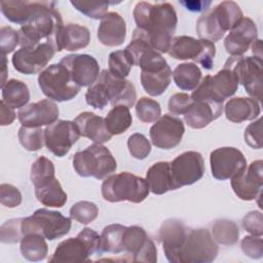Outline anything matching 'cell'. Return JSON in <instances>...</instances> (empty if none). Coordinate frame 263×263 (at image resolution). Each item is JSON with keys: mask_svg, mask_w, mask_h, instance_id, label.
<instances>
[{"mask_svg": "<svg viewBox=\"0 0 263 263\" xmlns=\"http://www.w3.org/2000/svg\"><path fill=\"white\" fill-rule=\"evenodd\" d=\"M133 15L137 24L133 35L145 40L154 50L167 52L178 24L174 6L168 2L141 1L136 4Z\"/></svg>", "mask_w": 263, "mask_h": 263, "instance_id": "6da1fadb", "label": "cell"}, {"mask_svg": "<svg viewBox=\"0 0 263 263\" xmlns=\"http://www.w3.org/2000/svg\"><path fill=\"white\" fill-rule=\"evenodd\" d=\"M137 100L135 85L125 78H118L112 75L109 70H103L97 81L91 84L86 93V103L95 109L103 110L108 103L113 107L124 105L133 107Z\"/></svg>", "mask_w": 263, "mask_h": 263, "instance_id": "7a4b0ae2", "label": "cell"}, {"mask_svg": "<svg viewBox=\"0 0 263 263\" xmlns=\"http://www.w3.org/2000/svg\"><path fill=\"white\" fill-rule=\"evenodd\" d=\"M95 254H102L101 235L93 229L86 227L76 237L61 241L48 261L50 263L88 262Z\"/></svg>", "mask_w": 263, "mask_h": 263, "instance_id": "3957f363", "label": "cell"}, {"mask_svg": "<svg viewBox=\"0 0 263 263\" xmlns=\"http://www.w3.org/2000/svg\"><path fill=\"white\" fill-rule=\"evenodd\" d=\"M102 196L109 202L144 201L150 192L145 179L128 172L108 176L101 187Z\"/></svg>", "mask_w": 263, "mask_h": 263, "instance_id": "277c9868", "label": "cell"}, {"mask_svg": "<svg viewBox=\"0 0 263 263\" xmlns=\"http://www.w3.org/2000/svg\"><path fill=\"white\" fill-rule=\"evenodd\" d=\"M135 65L141 68V83L148 95L157 97L165 91L172 80V70L160 52L147 48Z\"/></svg>", "mask_w": 263, "mask_h": 263, "instance_id": "5b68a950", "label": "cell"}, {"mask_svg": "<svg viewBox=\"0 0 263 263\" xmlns=\"http://www.w3.org/2000/svg\"><path fill=\"white\" fill-rule=\"evenodd\" d=\"M73 167L80 177L102 180L116 171L117 162L107 147L95 143L74 154Z\"/></svg>", "mask_w": 263, "mask_h": 263, "instance_id": "8992f818", "label": "cell"}, {"mask_svg": "<svg viewBox=\"0 0 263 263\" xmlns=\"http://www.w3.org/2000/svg\"><path fill=\"white\" fill-rule=\"evenodd\" d=\"M38 85L44 96L55 102L71 101L81 88L61 63L49 65L42 70L38 76Z\"/></svg>", "mask_w": 263, "mask_h": 263, "instance_id": "52a82bcc", "label": "cell"}, {"mask_svg": "<svg viewBox=\"0 0 263 263\" xmlns=\"http://www.w3.org/2000/svg\"><path fill=\"white\" fill-rule=\"evenodd\" d=\"M218 252L219 248L208 229L189 228L176 263H210L217 258Z\"/></svg>", "mask_w": 263, "mask_h": 263, "instance_id": "ba28073f", "label": "cell"}, {"mask_svg": "<svg viewBox=\"0 0 263 263\" xmlns=\"http://www.w3.org/2000/svg\"><path fill=\"white\" fill-rule=\"evenodd\" d=\"M167 53L176 60H192L205 70L213 68L216 54V46L204 39H196L191 36L173 37Z\"/></svg>", "mask_w": 263, "mask_h": 263, "instance_id": "9c48e42d", "label": "cell"}, {"mask_svg": "<svg viewBox=\"0 0 263 263\" xmlns=\"http://www.w3.org/2000/svg\"><path fill=\"white\" fill-rule=\"evenodd\" d=\"M71 219L57 211L39 209L32 216L23 218V232L24 235L29 232H36L48 240H54L70 231Z\"/></svg>", "mask_w": 263, "mask_h": 263, "instance_id": "30bf717a", "label": "cell"}, {"mask_svg": "<svg viewBox=\"0 0 263 263\" xmlns=\"http://www.w3.org/2000/svg\"><path fill=\"white\" fill-rule=\"evenodd\" d=\"M238 82L234 73L223 67L215 75H206L202 78L198 86L192 91V100H205L217 104L233 96L237 90Z\"/></svg>", "mask_w": 263, "mask_h": 263, "instance_id": "8fae6325", "label": "cell"}, {"mask_svg": "<svg viewBox=\"0 0 263 263\" xmlns=\"http://www.w3.org/2000/svg\"><path fill=\"white\" fill-rule=\"evenodd\" d=\"M225 68L230 69L238 84H241L246 91L257 101L262 98V59L258 57H231L225 64Z\"/></svg>", "mask_w": 263, "mask_h": 263, "instance_id": "7c38bea8", "label": "cell"}, {"mask_svg": "<svg viewBox=\"0 0 263 263\" xmlns=\"http://www.w3.org/2000/svg\"><path fill=\"white\" fill-rule=\"evenodd\" d=\"M121 253L123 262H150L157 261V249L144 228L140 226L125 227L121 239Z\"/></svg>", "mask_w": 263, "mask_h": 263, "instance_id": "4fadbf2b", "label": "cell"}, {"mask_svg": "<svg viewBox=\"0 0 263 263\" xmlns=\"http://www.w3.org/2000/svg\"><path fill=\"white\" fill-rule=\"evenodd\" d=\"M171 176L175 190L192 185L204 174V160L197 151H186L170 162Z\"/></svg>", "mask_w": 263, "mask_h": 263, "instance_id": "5bb4252c", "label": "cell"}, {"mask_svg": "<svg viewBox=\"0 0 263 263\" xmlns=\"http://www.w3.org/2000/svg\"><path fill=\"white\" fill-rule=\"evenodd\" d=\"M55 53L54 48L47 42H41L34 47H21L11 59L13 68L23 74L32 75L41 72Z\"/></svg>", "mask_w": 263, "mask_h": 263, "instance_id": "9a60e30c", "label": "cell"}, {"mask_svg": "<svg viewBox=\"0 0 263 263\" xmlns=\"http://www.w3.org/2000/svg\"><path fill=\"white\" fill-rule=\"evenodd\" d=\"M79 137L80 133L74 121L57 120L44 129V144L58 157L68 154Z\"/></svg>", "mask_w": 263, "mask_h": 263, "instance_id": "2e32d148", "label": "cell"}, {"mask_svg": "<svg viewBox=\"0 0 263 263\" xmlns=\"http://www.w3.org/2000/svg\"><path fill=\"white\" fill-rule=\"evenodd\" d=\"M210 163L212 175L217 180L231 179L247 166L242 152L234 147H221L211 152Z\"/></svg>", "mask_w": 263, "mask_h": 263, "instance_id": "e0dca14e", "label": "cell"}, {"mask_svg": "<svg viewBox=\"0 0 263 263\" xmlns=\"http://www.w3.org/2000/svg\"><path fill=\"white\" fill-rule=\"evenodd\" d=\"M184 133L185 126L182 119L164 114L150 127L149 134L151 142L155 147L170 150L181 143Z\"/></svg>", "mask_w": 263, "mask_h": 263, "instance_id": "ac0fdd59", "label": "cell"}, {"mask_svg": "<svg viewBox=\"0 0 263 263\" xmlns=\"http://www.w3.org/2000/svg\"><path fill=\"white\" fill-rule=\"evenodd\" d=\"M231 180V187L234 193L242 200H253L261 197L263 186V161L255 160L249 166L234 176Z\"/></svg>", "mask_w": 263, "mask_h": 263, "instance_id": "d6986e66", "label": "cell"}, {"mask_svg": "<svg viewBox=\"0 0 263 263\" xmlns=\"http://www.w3.org/2000/svg\"><path fill=\"white\" fill-rule=\"evenodd\" d=\"M60 63L67 68L74 82L80 87L90 86L100 75L99 63L89 54H68Z\"/></svg>", "mask_w": 263, "mask_h": 263, "instance_id": "ffe728a7", "label": "cell"}, {"mask_svg": "<svg viewBox=\"0 0 263 263\" xmlns=\"http://www.w3.org/2000/svg\"><path fill=\"white\" fill-rule=\"evenodd\" d=\"M59 107L51 100H40L21 108L17 118L23 126L41 127L52 124L58 120Z\"/></svg>", "mask_w": 263, "mask_h": 263, "instance_id": "44dd1931", "label": "cell"}, {"mask_svg": "<svg viewBox=\"0 0 263 263\" xmlns=\"http://www.w3.org/2000/svg\"><path fill=\"white\" fill-rule=\"evenodd\" d=\"M258 38V29L255 22L243 16L224 39L226 51L231 57L242 55Z\"/></svg>", "mask_w": 263, "mask_h": 263, "instance_id": "7402d4cb", "label": "cell"}, {"mask_svg": "<svg viewBox=\"0 0 263 263\" xmlns=\"http://www.w3.org/2000/svg\"><path fill=\"white\" fill-rule=\"evenodd\" d=\"M189 228L178 219L165 220L159 230L158 239L162 243V249L166 259L176 263L177 254L187 235Z\"/></svg>", "mask_w": 263, "mask_h": 263, "instance_id": "603a6c76", "label": "cell"}, {"mask_svg": "<svg viewBox=\"0 0 263 263\" xmlns=\"http://www.w3.org/2000/svg\"><path fill=\"white\" fill-rule=\"evenodd\" d=\"M222 111L223 104H217L205 100H193L191 106L184 114V120L191 128L199 129L219 118Z\"/></svg>", "mask_w": 263, "mask_h": 263, "instance_id": "cb8c5ba5", "label": "cell"}, {"mask_svg": "<svg viewBox=\"0 0 263 263\" xmlns=\"http://www.w3.org/2000/svg\"><path fill=\"white\" fill-rule=\"evenodd\" d=\"M126 37V25L123 17L115 11L107 12L98 28L99 41L106 46L121 45Z\"/></svg>", "mask_w": 263, "mask_h": 263, "instance_id": "d4e9b609", "label": "cell"}, {"mask_svg": "<svg viewBox=\"0 0 263 263\" xmlns=\"http://www.w3.org/2000/svg\"><path fill=\"white\" fill-rule=\"evenodd\" d=\"M47 1H1V12L11 23L30 24Z\"/></svg>", "mask_w": 263, "mask_h": 263, "instance_id": "484cf974", "label": "cell"}, {"mask_svg": "<svg viewBox=\"0 0 263 263\" xmlns=\"http://www.w3.org/2000/svg\"><path fill=\"white\" fill-rule=\"evenodd\" d=\"M80 136L88 138L95 143L103 144L111 140L112 135L108 132L105 123V118L92 113V112H82L75 119Z\"/></svg>", "mask_w": 263, "mask_h": 263, "instance_id": "4316f807", "label": "cell"}, {"mask_svg": "<svg viewBox=\"0 0 263 263\" xmlns=\"http://www.w3.org/2000/svg\"><path fill=\"white\" fill-rule=\"evenodd\" d=\"M225 115L228 120L240 123L256 119L261 112L260 102L253 98H232L225 105Z\"/></svg>", "mask_w": 263, "mask_h": 263, "instance_id": "83f0119b", "label": "cell"}, {"mask_svg": "<svg viewBox=\"0 0 263 263\" xmlns=\"http://www.w3.org/2000/svg\"><path fill=\"white\" fill-rule=\"evenodd\" d=\"M89 41L90 33L86 27L79 24H67L60 33L57 51L64 49L75 51L86 47Z\"/></svg>", "mask_w": 263, "mask_h": 263, "instance_id": "f1b7e54d", "label": "cell"}, {"mask_svg": "<svg viewBox=\"0 0 263 263\" xmlns=\"http://www.w3.org/2000/svg\"><path fill=\"white\" fill-rule=\"evenodd\" d=\"M146 182L149 190L157 195L175 190L168 161H158L151 165L146 173Z\"/></svg>", "mask_w": 263, "mask_h": 263, "instance_id": "f546056e", "label": "cell"}, {"mask_svg": "<svg viewBox=\"0 0 263 263\" xmlns=\"http://www.w3.org/2000/svg\"><path fill=\"white\" fill-rule=\"evenodd\" d=\"M211 11L223 33L230 31L243 17L239 5L234 1H222Z\"/></svg>", "mask_w": 263, "mask_h": 263, "instance_id": "4dcf8cb0", "label": "cell"}, {"mask_svg": "<svg viewBox=\"0 0 263 263\" xmlns=\"http://www.w3.org/2000/svg\"><path fill=\"white\" fill-rule=\"evenodd\" d=\"M45 237L36 232L26 233L21 240V253L29 261L37 262L44 260L48 253Z\"/></svg>", "mask_w": 263, "mask_h": 263, "instance_id": "1f68e13d", "label": "cell"}, {"mask_svg": "<svg viewBox=\"0 0 263 263\" xmlns=\"http://www.w3.org/2000/svg\"><path fill=\"white\" fill-rule=\"evenodd\" d=\"M2 101L12 109L25 107L30 100L28 85L22 80L9 79L1 87Z\"/></svg>", "mask_w": 263, "mask_h": 263, "instance_id": "d6a6232c", "label": "cell"}, {"mask_svg": "<svg viewBox=\"0 0 263 263\" xmlns=\"http://www.w3.org/2000/svg\"><path fill=\"white\" fill-rule=\"evenodd\" d=\"M35 195L39 202L49 208H62L67 202L68 197L57 178L40 187H36Z\"/></svg>", "mask_w": 263, "mask_h": 263, "instance_id": "836d02e7", "label": "cell"}, {"mask_svg": "<svg viewBox=\"0 0 263 263\" xmlns=\"http://www.w3.org/2000/svg\"><path fill=\"white\" fill-rule=\"evenodd\" d=\"M176 85L182 90H194L201 80V70L194 63L178 65L172 73Z\"/></svg>", "mask_w": 263, "mask_h": 263, "instance_id": "e575fe53", "label": "cell"}, {"mask_svg": "<svg viewBox=\"0 0 263 263\" xmlns=\"http://www.w3.org/2000/svg\"><path fill=\"white\" fill-rule=\"evenodd\" d=\"M105 123L108 132L112 136L124 133L133 123V117L129 108L124 105L114 106L107 114Z\"/></svg>", "mask_w": 263, "mask_h": 263, "instance_id": "d590c367", "label": "cell"}, {"mask_svg": "<svg viewBox=\"0 0 263 263\" xmlns=\"http://www.w3.org/2000/svg\"><path fill=\"white\" fill-rule=\"evenodd\" d=\"M212 236L220 245L233 246L238 241L239 228L231 220L219 219L212 226Z\"/></svg>", "mask_w": 263, "mask_h": 263, "instance_id": "8d00e7d4", "label": "cell"}, {"mask_svg": "<svg viewBox=\"0 0 263 263\" xmlns=\"http://www.w3.org/2000/svg\"><path fill=\"white\" fill-rule=\"evenodd\" d=\"M125 227L121 224H110L103 229L101 233L102 253H121V239Z\"/></svg>", "mask_w": 263, "mask_h": 263, "instance_id": "74e56055", "label": "cell"}, {"mask_svg": "<svg viewBox=\"0 0 263 263\" xmlns=\"http://www.w3.org/2000/svg\"><path fill=\"white\" fill-rule=\"evenodd\" d=\"M54 178V165L47 157L40 156L33 162L31 166V181L35 188L50 182Z\"/></svg>", "mask_w": 263, "mask_h": 263, "instance_id": "f35d334b", "label": "cell"}, {"mask_svg": "<svg viewBox=\"0 0 263 263\" xmlns=\"http://www.w3.org/2000/svg\"><path fill=\"white\" fill-rule=\"evenodd\" d=\"M108 66V70L112 75L118 78H125L128 76L130 69L134 66V61L125 49L116 50L109 54Z\"/></svg>", "mask_w": 263, "mask_h": 263, "instance_id": "ab89813d", "label": "cell"}, {"mask_svg": "<svg viewBox=\"0 0 263 263\" xmlns=\"http://www.w3.org/2000/svg\"><path fill=\"white\" fill-rule=\"evenodd\" d=\"M18 140L22 146L28 151H38L44 144V130L41 127L21 126Z\"/></svg>", "mask_w": 263, "mask_h": 263, "instance_id": "60d3db41", "label": "cell"}, {"mask_svg": "<svg viewBox=\"0 0 263 263\" xmlns=\"http://www.w3.org/2000/svg\"><path fill=\"white\" fill-rule=\"evenodd\" d=\"M136 113L143 122H155L161 115L160 104L153 99L143 97L136 104Z\"/></svg>", "mask_w": 263, "mask_h": 263, "instance_id": "b9f144b4", "label": "cell"}, {"mask_svg": "<svg viewBox=\"0 0 263 263\" xmlns=\"http://www.w3.org/2000/svg\"><path fill=\"white\" fill-rule=\"evenodd\" d=\"M99 215V209L96 203L87 200L76 202L70 209V217L81 224L92 222Z\"/></svg>", "mask_w": 263, "mask_h": 263, "instance_id": "7bdbcfd3", "label": "cell"}, {"mask_svg": "<svg viewBox=\"0 0 263 263\" xmlns=\"http://www.w3.org/2000/svg\"><path fill=\"white\" fill-rule=\"evenodd\" d=\"M74 8L86 15L87 17L93 20H102V17L107 13L108 7L111 2L108 1H79L72 0L70 2Z\"/></svg>", "mask_w": 263, "mask_h": 263, "instance_id": "ee69618b", "label": "cell"}, {"mask_svg": "<svg viewBox=\"0 0 263 263\" xmlns=\"http://www.w3.org/2000/svg\"><path fill=\"white\" fill-rule=\"evenodd\" d=\"M23 218L11 219L1 225L0 240L3 243H16L22 240L23 232Z\"/></svg>", "mask_w": 263, "mask_h": 263, "instance_id": "f6af8a7d", "label": "cell"}, {"mask_svg": "<svg viewBox=\"0 0 263 263\" xmlns=\"http://www.w3.org/2000/svg\"><path fill=\"white\" fill-rule=\"evenodd\" d=\"M127 148L133 157L136 159H144L151 152V145L143 134H133L127 140Z\"/></svg>", "mask_w": 263, "mask_h": 263, "instance_id": "bcb514c9", "label": "cell"}, {"mask_svg": "<svg viewBox=\"0 0 263 263\" xmlns=\"http://www.w3.org/2000/svg\"><path fill=\"white\" fill-rule=\"evenodd\" d=\"M20 44L17 31L11 27H1L0 29V51L1 54L6 55L12 52Z\"/></svg>", "mask_w": 263, "mask_h": 263, "instance_id": "7dc6e473", "label": "cell"}, {"mask_svg": "<svg viewBox=\"0 0 263 263\" xmlns=\"http://www.w3.org/2000/svg\"><path fill=\"white\" fill-rule=\"evenodd\" d=\"M240 248L243 254L252 259H260L263 255V240L261 236H245L240 241Z\"/></svg>", "mask_w": 263, "mask_h": 263, "instance_id": "c3c4849f", "label": "cell"}, {"mask_svg": "<svg viewBox=\"0 0 263 263\" xmlns=\"http://www.w3.org/2000/svg\"><path fill=\"white\" fill-rule=\"evenodd\" d=\"M0 202L7 208H16L22 202V193L15 186L3 183L0 185Z\"/></svg>", "mask_w": 263, "mask_h": 263, "instance_id": "681fc988", "label": "cell"}, {"mask_svg": "<svg viewBox=\"0 0 263 263\" xmlns=\"http://www.w3.org/2000/svg\"><path fill=\"white\" fill-rule=\"evenodd\" d=\"M193 100L191 96L185 92L174 93L168 100V110L174 115H184L189 107L191 106Z\"/></svg>", "mask_w": 263, "mask_h": 263, "instance_id": "f907efd6", "label": "cell"}, {"mask_svg": "<svg viewBox=\"0 0 263 263\" xmlns=\"http://www.w3.org/2000/svg\"><path fill=\"white\" fill-rule=\"evenodd\" d=\"M245 141L246 143L254 149H261L263 146L262 143V119L249 124L245 130Z\"/></svg>", "mask_w": 263, "mask_h": 263, "instance_id": "816d5d0a", "label": "cell"}, {"mask_svg": "<svg viewBox=\"0 0 263 263\" xmlns=\"http://www.w3.org/2000/svg\"><path fill=\"white\" fill-rule=\"evenodd\" d=\"M242 227L246 231L255 236L263 234V217L261 212L253 211L247 214L242 219Z\"/></svg>", "mask_w": 263, "mask_h": 263, "instance_id": "f5cc1de1", "label": "cell"}, {"mask_svg": "<svg viewBox=\"0 0 263 263\" xmlns=\"http://www.w3.org/2000/svg\"><path fill=\"white\" fill-rule=\"evenodd\" d=\"M15 119V113L12 108L7 106L2 100L0 102V124L2 126L9 125Z\"/></svg>", "mask_w": 263, "mask_h": 263, "instance_id": "db71d44e", "label": "cell"}, {"mask_svg": "<svg viewBox=\"0 0 263 263\" xmlns=\"http://www.w3.org/2000/svg\"><path fill=\"white\" fill-rule=\"evenodd\" d=\"M180 4L183 5L186 9L193 11V12H201L209 9L210 5L212 4L211 1H180Z\"/></svg>", "mask_w": 263, "mask_h": 263, "instance_id": "11a10c76", "label": "cell"}, {"mask_svg": "<svg viewBox=\"0 0 263 263\" xmlns=\"http://www.w3.org/2000/svg\"><path fill=\"white\" fill-rule=\"evenodd\" d=\"M1 65H2V69H1V84H0V86L2 87L6 83L5 79H6V75L8 72L7 59H6V55H4V54H1Z\"/></svg>", "mask_w": 263, "mask_h": 263, "instance_id": "9f6ffc18", "label": "cell"}, {"mask_svg": "<svg viewBox=\"0 0 263 263\" xmlns=\"http://www.w3.org/2000/svg\"><path fill=\"white\" fill-rule=\"evenodd\" d=\"M252 51L255 54V57L262 59V42L260 39H257L252 43Z\"/></svg>", "mask_w": 263, "mask_h": 263, "instance_id": "6f0895ef", "label": "cell"}]
</instances>
